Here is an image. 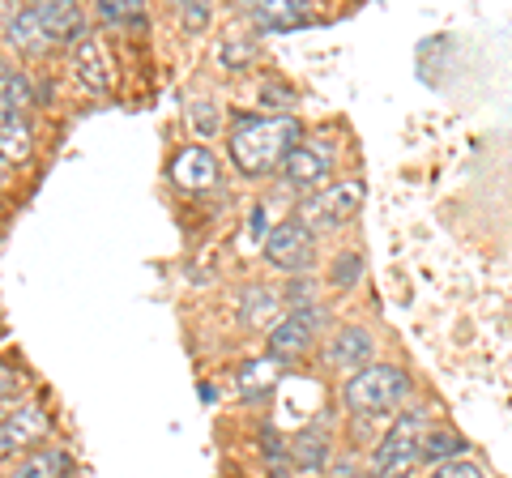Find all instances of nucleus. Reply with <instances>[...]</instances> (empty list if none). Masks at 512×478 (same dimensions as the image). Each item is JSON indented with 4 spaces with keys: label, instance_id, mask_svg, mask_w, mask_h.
<instances>
[{
    "label": "nucleus",
    "instance_id": "27",
    "mask_svg": "<svg viewBox=\"0 0 512 478\" xmlns=\"http://www.w3.org/2000/svg\"><path fill=\"white\" fill-rule=\"evenodd\" d=\"M261 99H265L269 107H274V111H286V107H291V94H286V90H274V86H269V90L261 94Z\"/></svg>",
    "mask_w": 512,
    "mask_h": 478
},
{
    "label": "nucleus",
    "instance_id": "26",
    "mask_svg": "<svg viewBox=\"0 0 512 478\" xmlns=\"http://www.w3.org/2000/svg\"><path fill=\"white\" fill-rule=\"evenodd\" d=\"M192 120H197L201 133H214V129H218V120L210 116V103H197V107H192Z\"/></svg>",
    "mask_w": 512,
    "mask_h": 478
},
{
    "label": "nucleus",
    "instance_id": "21",
    "mask_svg": "<svg viewBox=\"0 0 512 478\" xmlns=\"http://www.w3.org/2000/svg\"><path fill=\"white\" fill-rule=\"evenodd\" d=\"M461 449H466V444H461V436L457 432H444V427H431V436H427V444H423V461H457L461 457Z\"/></svg>",
    "mask_w": 512,
    "mask_h": 478
},
{
    "label": "nucleus",
    "instance_id": "25",
    "mask_svg": "<svg viewBox=\"0 0 512 478\" xmlns=\"http://www.w3.org/2000/svg\"><path fill=\"white\" fill-rule=\"evenodd\" d=\"M431 478H483V470L457 457V461H444V466H436V470H431Z\"/></svg>",
    "mask_w": 512,
    "mask_h": 478
},
{
    "label": "nucleus",
    "instance_id": "28",
    "mask_svg": "<svg viewBox=\"0 0 512 478\" xmlns=\"http://www.w3.org/2000/svg\"><path fill=\"white\" fill-rule=\"evenodd\" d=\"M205 18H210V9H205V5L184 9V22H188V26H205Z\"/></svg>",
    "mask_w": 512,
    "mask_h": 478
},
{
    "label": "nucleus",
    "instance_id": "20",
    "mask_svg": "<svg viewBox=\"0 0 512 478\" xmlns=\"http://www.w3.org/2000/svg\"><path fill=\"white\" fill-rule=\"evenodd\" d=\"M0 150H5V163L30 154V129L22 116H0Z\"/></svg>",
    "mask_w": 512,
    "mask_h": 478
},
{
    "label": "nucleus",
    "instance_id": "10",
    "mask_svg": "<svg viewBox=\"0 0 512 478\" xmlns=\"http://www.w3.org/2000/svg\"><path fill=\"white\" fill-rule=\"evenodd\" d=\"M43 427H47V419H43L39 406L9 410V414H5V427H0V453L13 457L18 449H26V444L35 440V436H43Z\"/></svg>",
    "mask_w": 512,
    "mask_h": 478
},
{
    "label": "nucleus",
    "instance_id": "8",
    "mask_svg": "<svg viewBox=\"0 0 512 478\" xmlns=\"http://www.w3.org/2000/svg\"><path fill=\"white\" fill-rule=\"evenodd\" d=\"M39 22H43V35L52 43H82L86 30H82V9L69 5V0H52V5H35Z\"/></svg>",
    "mask_w": 512,
    "mask_h": 478
},
{
    "label": "nucleus",
    "instance_id": "17",
    "mask_svg": "<svg viewBox=\"0 0 512 478\" xmlns=\"http://www.w3.org/2000/svg\"><path fill=\"white\" fill-rule=\"evenodd\" d=\"M278 321V295L269 286H248L244 291V325H274Z\"/></svg>",
    "mask_w": 512,
    "mask_h": 478
},
{
    "label": "nucleus",
    "instance_id": "13",
    "mask_svg": "<svg viewBox=\"0 0 512 478\" xmlns=\"http://www.w3.org/2000/svg\"><path fill=\"white\" fill-rule=\"evenodd\" d=\"M252 18L269 30H299L312 22V9L308 0H265V5L252 9Z\"/></svg>",
    "mask_w": 512,
    "mask_h": 478
},
{
    "label": "nucleus",
    "instance_id": "23",
    "mask_svg": "<svg viewBox=\"0 0 512 478\" xmlns=\"http://www.w3.org/2000/svg\"><path fill=\"white\" fill-rule=\"evenodd\" d=\"M99 13H103L107 22H137L141 18V5H137V0H120V5H116V0H103Z\"/></svg>",
    "mask_w": 512,
    "mask_h": 478
},
{
    "label": "nucleus",
    "instance_id": "15",
    "mask_svg": "<svg viewBox=\"0 0 512 478\" xmlns=\"http://www.w3.org/2000/svg\"><path fill=\"white\" fill-rule=\"evenodd\" d=\"M5 39H9V47H22V52H39V47L47 43L39 13L35 9L9 13V18H5Z\"/></svg>",
    "mask_w": 512,
    "mask_h": 478
},
{
    "label": "nucleus",
    "instance_id": "3",
    "mask_svg": "<svg viewBox=\"0 0 512 478\" xmlns=\"http://www.w3.org/2000/svg\"><path fill=\"white\" fill-rule=\"evenodd\" d=\"M402 397H406V372L389 368V363H367V368L350 376L346 389H342L346 410L363 414V419H380V414H389Z\"/></svg>",
    "mask_w": 512,
    "mask_h": 478
},
{
    "label": "nucleus",
    "instance_id": "2",
    "mask_svg": "<svg viewBox=\"0 0 512 478\" xmlns=\"http://www.w3.org/2000/svg\"><path fill=\"white\" fill-rule=\"evenodd\" d=\"M431 436V419L427 410H406L397 414L393 427L384 432L376 461H372V478H410L414 466L423 461V444Z\"/></svg>",
    "mask_w": 512,
    "mask_h": 478
},
{
    "label": "nucleus",
    "instance_id": "14",
    "mask_svg": "<svg viewBox=\"0 0 512 478\" xmlns=\"http://www.w3.org/2000/svg\"><path fill=\"white\" fill-rule=\"evenodd\" d=\"M291 461L299 470H325V461H329L325 427H303V432L291 440Z\"/></svg>",
    "mask_w": 512,
    "mask_h": 478
},
{
    "label": "nucleus",
    "instance_id": "6",
    "mask_svg": "<svg viewBox=\"0 0 512 478\" xmlns=\"http://www.w3.org/2000/svg\"><path fill=\"white\" fill-rule=\"evenodd\" d=\"M359 205H363V184L346 180V184H333L320 197H312L303 205V218L316 222V227H342V222L359 214Z\"/></svg>",
    "mask_w": 512,
    "mask_h": 478
},
{
    "label": "nucleus",
    "instance_id": "16",
    "mask_svg": "<svg viewBox=\"0 0 512 478\" xmlns=\"http://www.w3.org/2000/svg\"><path fill=\"white\" fill-rule=\"evenodd\" d=\"M69 474V453L64 449H35L30 457L18 461V470L9 478H64Z\"/></svg>",
    "mask_w": 512,
    "mask_h": 478
},
{
    "label": "nucleus",
    "instance_id": "9",
    "mask_svg": "<svg viewBox=\"0 0 512 478\" xmlns=\"http://www.w3.org/2000/svg\"><path fill=\"white\" fill-rule=\"evenodd\" d=\"M171 175H175V184H180V188H188V193H201V188H210L218 180V163H214L210 150L188 146V150L175 154Z\"/></svg>",
    "mask_w": 512,
    "mask_h": 478
},
{
    "label": "nucleus",
    "instance_id": "29",
    "mask_svg": "<svg viewBox=\"0 0 512 478\" xmlns=\"http://www.w3.org/2000/svg\"><path fill=\"white\" fill-rule=\"evenodd\" d=\"M333 478H363L355 466H350V461H346V466H338V470H333Z\"/></svg>",
    "mask_w": 512,
    "mask_h": 478
},
{
    "label": "nucleus",
    "instance_id": "24",
    "mask_svg": "<svg viewBox=\"0 0 512 478\" xmlns=\"http://www.w3.org/2000/svg\"><path fill=\"white\" fill-rule=\"evenodd\" d=\"M359 269H363L359 252H346V257H338V265H333V286H350L359 278Z\"/></svg>",
    "mask_w": 512,
    "mask_h": 478
},
{
    "label": "nucleus",
    "instance_id": "18",
    "mask_svg": "<svg viewBox=\"0 0 512 478\" xmlns=\"http://www.w3.org/2000/svg\"><path fill=\"white\" fill-rule=\"evenodd\" d=\"M278 380V359H256V363H244V372H239V393L244 397H265L274 389Z\"/></svg>",
    "mask_w": 512,
    "mask_h": 478
},
{
    "label": "nucleus",
    "instance_id": "1",
    "mask_svg": "<svg viewBox=\"0 0 512 478\" xmlns=\"http://www.w3.org/2000/svg\"><path fill=\"white\" fill-rule=\"evenodd\" d=\"M299 120L278 116V120H248L231 133V158L244 175H269L282 167L286 158L299 150Z\"/></svg>",
    "mask_w": 512,
    "mask_h": 478
},
{
    "label": "nucleus",
    "instance_id": "12",
    "mask_svg": "<svg viewBox=\"0 0 512 478\" xmlns=\"http://www.w3.org/2000/svg\"><path fill=\"white\" fill-rule=\"evenodd\" d=\"M73 73H77V82H82L86 90H107L111 86L103 47H99V39H94V35H86L82 43L73 47Z\"/></svg>",
    "mask_w": 512,
    "mask_h": 478
},
{
    "label": "nucleus",
    "instance_id": "19",
    "mask_svg": "<svg viewBox=\"0 0 512 478\" xmlns=\"http://www.w3.org/2000/svg\"><path fill=\"white\" fill-rule=\"evenodd\" d=\"M0 107H5V116H22L30 107V82H26L22 69L0 73Z\"/></svg>",
    "mask_w": 512,
    "mask_h": 478
},
{
    "label": "nucleus",
    "instance_id": "7",
    "mask_svg": "<svg viewBox=\"0 0 512 478\" xmlns=\"http://www.w3.org/2000/svg\"><path fill=\"white\" fill-rule=\"evenodd\" d=\"M282 175L291 188H316L325 184L329 175V150L325 146H312V141H299V150L282 163Z\"/></svg>",
    "mask_w": 512,
    "mask_h": 478
},
{
    "label": "nucleus",
    "instance_id": "4",
    "mask_svg": "<svg viewBox=\"0 0 512 478\" xmlns=\"http://www.w3.org/2000/svg\"><path fill=\"white\" fill-rule=\"evenodd\" d=\"M265 257H269V265L286 269V274H303L316 257V235L308 231V222L286 218L265 235Z\"/></svg>",
    "mask_w": 512,
    "mask_h": 478
},
{
    "label": "nucleus",
    "instance_id": "5",
    "mask_svg": "<svg viewBox=\"0 0 512 478\" xmlns=\"http://www.w3.org/2000/svg\"><path fill=\"white\" fill-rule=\"evenodd\" d=\"M316 329H320V308H291V316L278 321L274 333H269V359H278V363L299 359L312 346Z\"/></svg>",
    "mask_w": 512,
    "mask_h": 478
},
{
    "label": "nucleus",
    "instance_id": "22",
    "mask_svg": "<svg viewBox=\"0 0 512 478\" xmlns=\"http://www.w3.org/2000/svg\"><path fill=\"white\" fill-rule=\"evenodd\" d=\"M252 56H256V47L244 43V39H227V43H222V52H218V60H222L227 69H244Z\"/></svg>",
    "mask_w": 512,
    "mask_h": 478
},
{
    "label": "nucleus",
    "instance_id": "11",
    "mask_svg": "<svg viewBox=\"0 0 512 478\" xmlns=\"http://www.w3.org/2000/svg\"><path fill=\"white\" fill-rule=\"evenodd\" d=\"M367 355H372V338H367L359 325L338 329V338H333V346H329V363H333V368H346L350 376L363 372Z\"/></svg>",
    "mask_w": 512,
    "mask_h": 478
}]
</instances>
